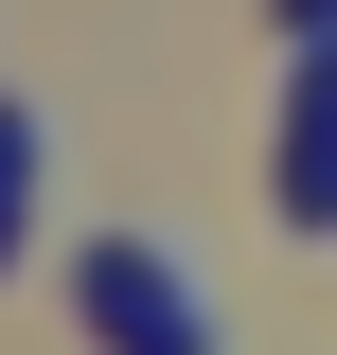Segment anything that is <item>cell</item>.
Returning <instances> with one entry per match:
<instances>
[{"instance_id": "obj_2", "label": "cell", "mask_w": 337, "mask_h": 355, "mask_svg": "<svg viewBox=\"0 0 337 355\" xmlns=\"http://www.w3.org/2000/svg\"><path fill=\"white\" fill-rule=\"evenodd\" d=\"M284 231H337V36H302L284 89Z\"/></svg>"}, {"instance_id": "obj_4", "label": "cell", "mask_w": 337, "mask_h": 355, "mask_svg": "<svg viewBox=\"0 0 337 355\" xmlns=\"http://www.w3.org/2000/svg\"><path fill=\"white\" fill-rule=\"evenodd\" d=\"M284 36H337V0H284Z\"/></svg>"}, {"instance_id": "obj_3", "label": "cell", "mask_w": 337, "mask_h": 355, "mask_svg": "<svg viewBox=\"0 0 337 355\" xmlns=\"http://www.w3.org/2000/svg\"><path fill=\"white\" fill-rule=\"evenodd\" d=\"M36 160H53V125L0 107V266H18V231H36Z\"/></svg>"}, {"instance_id": "obj_1", "label": "cell", "mask_w": 337, "mask_h": 355, "mask_svg": "<svg viewBox=\"0 0 337 355\" xmlns=\"http://www.w3.org/2000/svg\"><path fill=\"white\" fill-rule=\"evenodd\" d=\"M71 302H89L107 355H231V338H213V284H196L178 249H142V231H107V249L71 266Z\"/></svg>"}]
</instances>
